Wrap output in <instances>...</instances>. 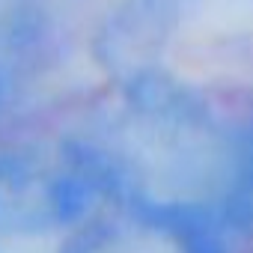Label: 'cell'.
<instances>
[{
	"label": "cell",
	"instance_id": "cell-1",
	"mask_svg": "<svg viewBox=\"0 0 253 253\" xmlns=\"http://www.w3.org/2000/svg\"><path fill=\"white\" fill-rule=\"evenodd\" d=\"M247 253H253V241H250V247H247Z\"/></svg>",
	"mask_w": 253,
	"mask_h": 253
}]
</instances>
